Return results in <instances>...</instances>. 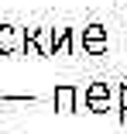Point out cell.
Segmentation results:
<instances>
[{"label":"cell","mask_w":127,"mask_h":134,"mask_svg":"<svg viewBox=\"0 0 127 134\" xmlns=\"http://www.w3.org/2000/svg\"><path fill=\"white\" fill-rule=\"evenodd\" d=\"M28 41H24V55L31 59H48L55 55V28H24Z\"/></svg>","instance_id":"6da1fadb"},{"label":"cell","mask_w":127,"mask_h":134,"mask_svg":"<svg viewBox=\"0 0 127 134\" xmlns=\"http://www.w3.org/2000/svg\"><path fill=\"white\" fill-rule=\"evenodd\" d=\"M79 48L86 52V55H103V52L110 48V31H107V24H100V21L86 24L83 35H79Z\"/></svg>","instance_id":"7a4b0ae2"},{"label":"cell","mask_w":127,"mask_h":134,"mask_svg":"<svg viewBox=\"0 0 127 134\" xmlns=\"http://www.w3.org/2000/svg\"><path fill=\"white\" fill-rule=\"evenodd\" d=\"M83 103H86V110H93V114H110V103H113L110 83H89L83 90Z\"/></svg>","instance_id":"3957f363"},{"label":"cell","mask_w":127,"mask_h":134,"mask_svg":"<svg viewBox=\"0 0 127 134\" xmlns=\"http://www.w3.org/2000/svg\"><path fill=\"white\" fill-rule=\"evenodd\" d=\"M24 35L21 24H0V55H24Z\"/></svg>","instance_id":"277c9868"},{"label":"cell","mask_w":127,"mask_h":134,"mask_svg":"<svg viewBox=\"0 0 127 134\" xmlns=\"http://www.w3.org/2000/svg\"><path fill=\"white\" fill-rule=\"evenodd\" d=\"M79 100H83V90L72 86V83L55 86V96H52V103H55L59 114H76V110H79Z\"/></svg>","instance_id":"5b68a950"},{"label":"cell","mask_w":127,"mask_h":134,"mask_svg":"<svg viewBox=\"0 0 127 134\" xmlns=\"http://www.w3.org/2000/svg\"><path fill=\"white\" fill-rule=\"evenodd\" d=\"M72 52H79L76 28H55V55H72Z\"/></svg>","instance_id":"8992f818"},{"label":"cell","mask_w":127,"mask_h":134,"mask_svg":"<svg viewBox=\"0 0 127 134\" xmlns=\"http://www.w3.org/2000/svg\"><path fill=\"white\" fill-rule=\"evenodd\" d=\"M117 107H120V117H127V83H120L117 90Z\"/></svg>","instance_id":"52a82bcc"}]
</instances>
